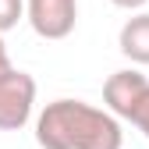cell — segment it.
I'll list each match as a JSON object with an SVG mask.
<instances>
[{"label": "cell", "mask_w": 149, "mask_h": 149, "mask_svg": "<svg viewBox=\"0 0 149 149\" xmlns=\"http://www.w3.org/2000/svg\"><path fill=\"white\" fill-rule=\"evenodd\" d=\"M11 71H14V64H11V57H7V43H4V36H0V82H4Z\"/></svg>", "instance_id": "ba28073f"}, {"label": "cell", "mask_w": 149, "mask_h": 149, "mask_svg": "<svg viewBox=\"0 0 149 149\" xmlns=\"http://www.w3.org/2000/svg\"><path fill=\"white\" fill-rule=\"evenodd\" d=\"M132 124L139 128V132L149 139V89H146V96H142V103L135 107V114H132Z\"/></svg>", "instance_id": "52a82bcc"}, {"label": "cell", "mask_w": 149, "mask_h": 149, "mask_svg": "<svg viewBox=\"0 0 149 149\" xmlns=\"http://www.w3.org/2000/svg\"><path fill=\"white\" fill-rule=\"evenodd\" d=\"M25 18V0H0V36Z\"/></svg>", "instance_id": "8992f818"}, {"label": "cell", "mask_w": 149, "mask_h": 149, "mask_svg": "<svg viewBox=\"0 0 149 149\" xmlns=\"http://www.w3.org/2000/svg\"><path fill=\"white\" fill-rule=\"evenodd\" d=\"M114 7H121V11H139V7H146L149 0H110Z\"/></svg>", "instance_id": "9c48e42d"}, {"label": "cell", "mask_w": 149, "mask_h": 149, "mask_svg": "<svg viewBox=\"0 0 149 149\" xmlns=\"http://www.w3.org/2000/svg\"><path fill=\"white\" fill-rule=\"evenodd\" d=\"M36 142L43 149H121V121L82 100H53L36 117Z\"/></svg>", "instance_id": "6da1fadb"}, {"label": "cell", "mask_w": 149, "mask_h": 149, "mask_svg": "<svg viewBox=\"0 0 149 149\" xmlns=\"http://www.w3.org/2000/svg\"><path fill=\"white\" fill-rule=\"evenodd\" d=\"M117 46H121V53H124L132 64H149V11L132 14V18L121 25Z\"/></svg>", "instance_id": "5b68a950"}, {"label": "cell", "mask_w": 149, "mask_h": 149, "mask_svg": "<svg viewBox=\"0 0 149 149\" xmlns=\"http://www.w3.org/2000/svg\"><path fill=\"white\" fill-rule=\"evenodd\" d=\"M146 89H149V78H146L142 71H135V68L114 71V74L107 78V85H103V103H107V110H110L117 121H132L135 107H139L142 96H146Z\"/></svg>", "instance_id": "277c9868"}, {"label": "cell", "mask_w": 149, "mask_h": 149, "mask_svg": "<svg viewBox=\"0 0 149 149\" xmlns=\"http://www.w3.org/2000/svg\"><path fill=\"white\" fill-rule=\"evenodd\" d=\"M36 107V78L29 71H11L0 82V132H22Z\"/></svg>", "instance_id": "7a4b0ae2"}, {"label": "cell", "mask_w": 149, "mask_h": 149, "mask_svg": "<svg viewBox=\"0 0 149 149\" xmlns=\"http://www.w3.org/2000/svg\"><path fill=\"white\" fill-rule=\"evenodd\" d=\"M25 18L39 39H68L78 22V0H25Z\"/></svg>", "instance_id": "3957f363"}]
</instances>
